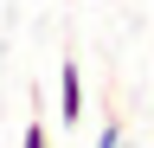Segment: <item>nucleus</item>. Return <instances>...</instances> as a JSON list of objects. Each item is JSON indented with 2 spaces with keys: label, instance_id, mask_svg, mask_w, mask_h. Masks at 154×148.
I'll return each mask as SVG.
<instances>
[{
  "label": "nucleus",
  "instance_id": "nucleus-1",
  "mask_svg": "<svg viewBox=\"0 0 154 148\" xmlns=\"http://www.w3.org/2000/svg\"><path fill=\"white\" fill-rule=\"evenodd\" d=\"M58 122H64V129L84 122V71H77L71 58L58 65Z\"/></svg>",
  "mask_w": 154,
  "mask_h": 148
},
{
  "label": "nucleus",
  "instance_id": "nucleus-2",
  "mask_svg": "<svg viewBox=\"0 0 154 148\" xmlns=\"http://www.w3.org/2000/svg\"><path fill=\"white\" fill-rule=\"evenodd\" d=\"M19 148H51V135H45V116H32V122H26V135H19Z\"/></svg>",
  "mask_w": 154,
  "mask_h": 148
},
{
  "label": "nucleus",
  "instance_id": "nucleus-3",
  "mask_svg": "<svg viewBox=\"0 0 154 148\" xmlns=\"http://www.w3.org/2000/svg\"><path fill=\"white\" fill-rule=\"evenodd\" d=\"M96 148H122V116H109V122H103V135H96Z\"/></svg>",
  "mask_w": 154,
  "mask_h": 148
}]
</instances>
